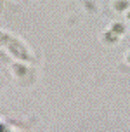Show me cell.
I'll return each instance as SVG.
<instances>
[{
  "mask_svg": "<svg viewBox=\"0 0 130 132\" xmlns=\"http://www.w3.org/2000/svg\"><path fill=\"white\" fill-rule=\"evenodd\" d=\"M127 7H128V2H127V0L116 2V11H123V9H127Z\"/></svg>",
  "mask_w": 130,
  "mask_h": 132,
  "instance_id": "3957f363",
  "label": "cell"
},
{
  "mask_svg": "<svg viewBox=\"0 0 130 132\" xmlns=\"http://www.w3.org/2000/svg\"><path fill=\"white\" fill-rule=\"evenodd\" d=\"M128 63H130V54H128Z\"/></svg>",
  "mask_w": 130,
  "mask_h": 132,
  "instance_id": "277c9868",
  "label": "cell"
},
{
  "mask_svg": "<svg viewBox=\"0 0 130 132\" xmlns=\"http://www.w3.org/2000/svg\"><path fill=\"white\" fill-rule=\"evenodd\" d=\"M111 30L116 33V35H123V33H125V26L122 24V23H115V24L111 26Z\"/></svg>",
  "mask_w": 130,
  "mask_h": 132,
  "instance_id": "7a4b0ae2",
  "label": "cell"
},
{
  "mask_svg": "<svg viewBox=\"0 0 130 132\" xmlns=\"http://www.w3.org/2000/svg\"><path fill=\"white\" fill-rule=\"evenodd\" d=\"M128 19H130V12H128Z\"/></svg>",
  "mask_w": 130,
  "mask_h": 132,
  "instance_id": "5b68a950",
  "label": "cell"
},
{
  "mask_svg": "<svg viewBox=\"0 0 130 132\" xmlns=\"http://www.w3.org/2000/svg\"><path fill=\"white\" fill-rule=\"evenodd\" d=\"M104 38L108 40V42H111V44H113V42H116V40L120 38V35H116V33L111 30V31H106V33H104Z\"/></svg>",
  "mask_w": 130,
  "mask_h": 132,
  "instance_id": "6da1fadb",
  "label": "cell"
}]
</instances>
